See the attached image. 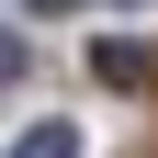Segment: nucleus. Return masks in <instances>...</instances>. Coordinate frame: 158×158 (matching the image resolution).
<instances>
[{
  "label": "nucleus",
  "mask_w": 158,
  "mask_h": 158,
  "mask_svg": "<svg viewBox=\"0 0 158 158\" xmlns=\"http://www.w3.org/2000/svg\"><path fill=\"white\" fill-rule=\"evenodd\" d=\"M90 68H102V90H147V45H124V34L90 45Z\"/></svg>",
  "instance_id": "obj_1"
},
{
  "label": "nucleus",
  "mask_w": 158,
  "mask_h": 158,
  "mask_svg": "<svg viewBox=\"0 0 158 158\" xmlns=\"http://www.w3.org/2000/svg\"><path fill=\"white\" fill-rule=\"evenodd\" d=\"M11 158H79V135H68V124H34L23 147H11Z\"/></svg>",
  "instance_id": "obj_2"
},
{
  "label": "nucleus",
  "mask_w": 158,
  "mask_h": 158,
  "mask_svg": "<svg viewBox=\"0 0 158 158\" xmlns=\"http://www.w3.org/2000/svg\"><path fill=\"white\" fill-rule=\"evenodd\" d=\"M11 79H23V34H0V90H11Z\"/></svg>",
  "instance_id": "obj_3"
},
{
  "label": "nucleus",
  "mask_w": 158,
  "mask_h": 158,
  "mask_svg": "<svg viewBox=\"0 0 158 158\" xmlns=\"http://www.w3.org/2000/svg\"><path fill=\"white\" fill-rule=\"evenodd\" d=\"M45 11H68V0H45Z\"/></svg>",
  "instance_id": "obj_4"
}]
</instances>
